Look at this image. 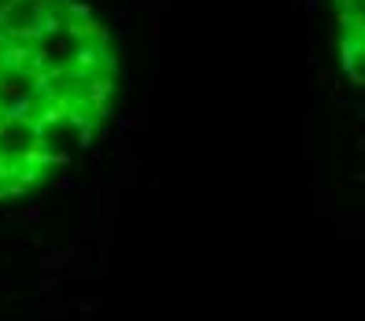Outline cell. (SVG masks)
I'll return each instance as SVG.
<instances>
[{
	"mask_svg": "<svg viewBox=\"0 0 365 321\" xmlns=\"http://www.w3.org/2000/svg\"><path fill=\"white\" fill-rule=\"evenodd\" d=\"M361 8H365V0H332L339 56L354 85H361V59H365V11Z\"/></svg>",
	"mask_w": 365,
	"mask_h": 321,
	"instance_id": "cell-2",
	"label": "cell"
},
{
	"mask_svg": "<svg viewBox=\"0 0 365 321\" xmlns=\"http://www.w3.org/2000/svg\"><path fill=\"white\" fill-rule=\"evenodd\" d=\"M115 96L118 49L85 0H0V200L89 148Z\"/></svg>",
	"mask_w": 365,
	"mask_h": 321,
	"instance_id": "cell-1",
	"label": "cell"
}]
</instances>
